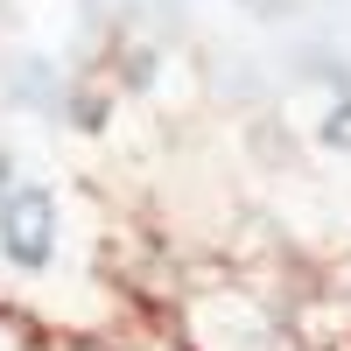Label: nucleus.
Segmentation results:
<instances>
[{"mask_svg": "<svg viewBox=\"0 0 351 351\" xmlns=\"http://www.w3.org/2000/svg\"><path fill=\"white\" fill-rule=\"evenodd\" d=\"M176 351H302L288 309L267 302L239 267H204L183 274V295L169 309Z\"/></svg>", "mask_w": 351, "mask_h": 351, "instance_id": "f257e3e1", "label": "nucleus"}, {"mask_svg": "<svg viewBox=\"0 0 351 351\" xmlns=\"http://www.w3.org/2000/svg\"><path fill=\"white\" fill-rule=\"evenodd\" d=\"M56 253H64V204H56L49 183L21 176V190L0 204V260L36 281V274L56 267Z\"/></svg>", "mask_w": 351, "mask_h": 351, "instance_id": "f03ea898", "label": "nucleus"}, {"mask_svg": "<svg viewBox=\"0 0 351 351\" xmlns=\"http://www.w3.org/2000/svg\"><path fill=\"white\" fill-rule=\"evenodd\" d=\"M64 92H71V77L56 71L49 56H21L14 77H8V99H14V106H28V112H49V120L64 112Z\"/></svg>", "mask_w": 351, "mask_h": 351, "instance_id": "7ed1b4c3", "label": "nucleus"}, {"mask_svg": "<svg viewBox=\"0 0 351 351\" xmlns=\"http://www.w3.org/2000/svg\"><path fill=\"white\" fill-rule=\"evenodd\" d=\"M112 106H120V92H112V84H99V77H77L71 92H64V112H56V120H64V127H77V134H106Z\"/></svg>", "mask_w": 351, "mask_h": 351, "instance_id": "20e7f679", "label": "nucleus"}, {"mask_svg": "<svg viewBox=\"0 0 351 351\" xmlns=\"http://www.w3.org/2000/svg\"><path fill=\"white\" fill-rule=\"evenodd\" d=\"M155 77H162V49H155V43L120 49V92H127V99H148V92H155Z\"/></svg>", "mask_w": 351, "mask_h": 351, "instance_id": "39448f33", "label": "nucleus"}, {"mask_svg": "<svg viewBox=\"0 0 351 351\" xmlns=\"http://www.w3.org/2000/svg\"><path fill=\"white\" fill-rule=\"evenodd\" d=\"M316 148L351 155V92H330L324 99V112H316Z\"/></svg>", "mask_w": 351, "mask_h": 351, "instance_id": "423d86ee", "label": "nucleus"}, {"mask_svg": "<svg viewBox=\"0 0 351 351\" xmlns=\"http://www.w3.org/2000/svg\"><path fill=\"white\" fill-rule=\"evenodd\" d=\"M0 351H49V330H43L28 309H8V302H0Z\"/></svg>", "mask_w": 351, "mask_h": 351, "instance_id": "0eeeda50", "label": "nucleus"}, {"mask_svg": "<svg viewBox=\"0 0 351 351\" xmlns=\"http://www.w3.org/2000/svg\"><path fill=\"white\" fill-rule=\"evenodd\" d=\"M49 351H134V344H120V337H56L49 330Z\"/></svg>", "mask_w": 351, "mask_h": 351, "instance_id": "6e6552de", "label": "nucleus"}, {"mask_svg": "<svg viewBox=\"0 0 351 351\" xmlns=\"http://www.w3.org/2000/svg\"><path fill=\"white\" fill-rule=\"evenodd\" d=\"M14 190H21V155L8 148V141H0V204H8Z\"/></svg>", "mask_w": 351, "mask_h": 351, "instance_id": "1a4fd4ad", "label": "nucleus"}, {"mask_svg": "<svg viewBox=\"0 0 351 351\" xmlns=\"http://www.w3.org/2000/svg\"><path fill=\"white\" fill-rule=\"evenodd\" d=\"M232 8H253V14H288L295 0H232Z\"/></svg>", "mask_w": 351, "mask_h": 351, "instance_id": "9d476101", "label": "nucleus"}]
</instances>
